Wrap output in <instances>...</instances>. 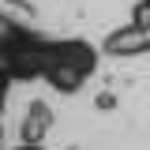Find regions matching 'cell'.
<instances>
[{
    "instance_id": "cell-6",
    "label": "cell",
    "mask_w": 150,
    "mask_h": 150,
    "mask_svg": "<svg viewBox=\"0 0 150 150\" xmlns=\"http://www.w3.org/2000/svg\"><path fill=\"white\" fill-rule=\"evenodd\" d=\"M4 150H8V146H4Z\"/></svg>"
},
{
    "instance_id": "cell-2",
    "label": "cell",
    "mask_w": 150,
    "mask_h": 150,
    "mask_svg": "<svg viewBox=\"0 0 150 150\" xmlns=\"http://www.w3.org/2000/svg\"><path fill=\"white\" fill-rule=\"evenodd\" d=\"M49 128H53V109L45 101H30L19 124V143H41Z\"/></svg>"
},
{
    "instance_id": "cell-3",
    "label": "cell",
    "mask_w": 150,
    "mask_h": 150,
    "mask_svg": "<svg viewBox=\"0 0 150 150\" xmlns=\"http://www.w3.org/2000/svg\"><path fill=\"white\" fill-rule=\"evenodd\" d=\"M11 83H15V79H11V71H8V68L0 64V109H4V101H8V94H11Z\"/></svg>"
},
{
    "instance_id": "cell-1",
    "label": "cell",
    "mask_w": 150,
    "mask_h": 150,
    "mask_svg": "<svg viewBox=\"0 0 150 150\" xmlns=\"http://www.w3.org/2000/svg\"><path fill=\"white\" fill-rule=\"evenodd\" d=\"M98 71V45L83 41V38H53L49 41V60H45V75L41 83H49L60 94L83 90V83Z\"/></svg>"
},
{
    "instance_id": "cell-4",
    "label": "cell",
    "mask_w": 150,
    "mask_h": 150,
    "mask_svg": "<svg viewBox=\"0 0 150 150\" xmlns=\"http://www.w3.org/2000/svg\"><path fill=\"white\" fill-rule=\"evenodd\" d=\"M11 150H45L41 143H19V146H11Z\"/></svg>"
},
{
    "instance_id": "cell-5",
    "label": "cell",
    "mask_w": 150,
    "mask_h": 150,
    "mask_svg": "<svg viewBox=\"0 0 150 150\" xmlns=\"http://www.w3.org/2000/svg\"><path fill=\"white\" fill-rule=\"evenodd\" d=\"M0 143H4V128H0ZM0 150H4V146H0Z\"/></svg>"
}]
</instances>
